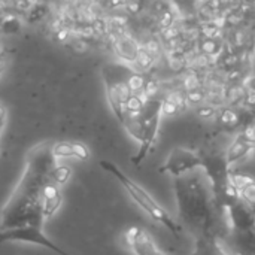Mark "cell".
Segmentation results:
<instances>
[{"label": "cell", "instance_id": "cell-14", "mask_svg": "<svg viewBox=\"0 0 255 255\" xmlns=\"http://www.w3.org/2000/svg\"><path fill=\"white\" fill-rule=\"evenodd\" d=\"M254 148V139L248 137L245 133H244V134H239V136L233 140V143L229 146V149H227V152H226V160H227L229 166L233 164V163H236V161H241L242 158H245Z\"/></svg>", "mask_w": 255, "mask_h": 255}, {"label": "cell", "instance_id": "cell-3", "mask_svg": "<svg viewBox=\"0 0 255 255\" xmlns=\"http://www.w3.org/2000/svg\"><path fill=\"white\" fill-rule=\"evenodd\" d=\"M100 167H102L103 170H106L108 173H111V175L121 184V187L126 190V193L130 196V199H131V200H133L145 214H148L154 221L160 223V224L164 226L170 233H173V235H176V236L182 232L181 224H179L176 220H173V217H172L163 206H160L148 191H145L139 184H136L131 178H128L117 164H114V163H111V161H100Z\"/></svg>", "mask_w": 255, "mask_h": 255}, {"label": "cell", "instance_id": "cell-24", "mask_svg": "<svg viewBox=\"0 0 255 255\" xmlns=\"http://www.w3.org/2000/svg\"><path fill=\"white\" fill-rule=\"evenodd\" d=\"M215 114V109L212 106H202L197 109V115L202 117V118H208V117H212Z\"/></svg>", "mask_w": 255, "mask_h": 255}, {"label": "cell", "instance_id": "cell-29", "mask_svg": "<svg viewBox=\"0 0 255 255\" xmlns=\"http://www.w3.org/2000/svg\"><path fill=\"white\" fill-rule=\"evenodd\" d=\"M127 1H128V0H118L120 4H124V3H127Z\"/></svg>", "mask_w": 255, "mask_h": 255}, {"label": "cell", "instance_id": "cell-21", "mask_svg": "<svg viewBox=\"0 0 255 255\" xmlns=\"http://www.w3.org/2000/svg\"><path fill=\"white\" fill-rule=\"evenodd\" d=\"M241 197H242L247 203H250L253 208H255V181L250 182L247 187H244V188L241 190Z\"/></svg>", "mask_w": 255, "mask_h": 255}, {"label": "cell", "instance_id": "cell-30", "mask_svg": "<svg viewBox=\"0 0 255 255\" xmlns=\"http://www.w3.org/2000/svg\"><path fill=\"white\" fill-rule=\"evenodd\" d=\"M250 1H254V0H250Z\"/></svg>", "mask_w": 255, "mask_h": 255}, {"label": "cell", "instance_id": "cell-15", "mask_svg": "<svg viewBox=\"0 0 255 255\" xmlns=\"http://www.w3.org/2000/svg\"><path fill=\"white\" fill-rule=\"evenodd\" d=\"M70 175H72L70 167L64 164H55L49 172V181L60 187V185L67 184V181L70 179Z\"/></svg>", "mask_w": 255, "mask_h": 255}, {"label": "cell", "instance_id": "cell-7", "mask_svg": "<svg viewBox=\"0 0 255 255\" xmlns=\"http://www.w3.org/2000/svg\"><path fill=\"white\" fill-rule=\"evenodd\" d=\"M202 166H203V157L196 151L187 148H173L167 155L164 164L160 167V172L179 178Z\"/></svg>", "mask_w": 255, "mask_h": 255}, {"label": "cell", "instance_id": "cell-12", "mask_svg": "<svg viewBox=\"0 0 255 255\" xmlns=\"http://www.w3.org/2000/svg\"><path fill=\"white\" fill-rule=\"evenodd\" d=\"M52 154L57 160L76 158L85 161L90 158L88 146L79 142H55L52 143Z\"/></svg>", "mask_w": 255, "mask_h": 255}, {"label": "cell", "instance_id": "cell-10", "mask_svg": "<svg viewBox=\"0 0 255 255\" xmlns=\"http://www.w3.org/2000/svg\"><path fill=\"white\" fill-rule=\"evenodd\" d=\"M190 255H242L212 235H200Z\"/></svg>", "mask_w": 255, "mask_h": 255}, {"label": "cell", "instance_id": "cell-6", "mask_svg": "<svg viewBox=\"0 0 255 255\" xmlns=\"http://www.w3.org/2000/svg\"><path fill=\"white\" fill-rule=\"evenodd\" d=\"M0 242H28L48 248L58 255H70L63 251L61 248H58L49 238H46V235L42 232V226H34V224L0 230Z\"/></svg>", "mask_w": 255, "mask_h": 255}, {"label": "cell", "instance_id": "cell-27", "mask_svg": "<svg viewBox=\"0 0 255 255\" xmlns=\"http://www.w3.org/2000/svg\"><path fill=\"white\" fill-rule=\"evenodd\" d=\"M247 87H248L253 93H255V76H251L250 79H247Z\"/></svg>", "mask_w": 255, "mask_h": 255}, {"label": "cell", "instance_id": "cell-5", "mask_svg": "<svg viewBox=\"0 0 255 255\" xmlns=\"http://www.w3.org/2000/svg\"><path fill=\"white\" fill-rule=\"evenodd\" d=\"M161 115H163L161 114V100H158L155 97H148L145 102V106L140 112V118L143 123V136H142V140L139 142L140 146H139L137 154L131 158L133 164H140L149 154L152 145L157 140Z\"/></svg>", "mask_w": 255, "mask_h": 255}, {"label": "cell", "instance_id": "cell-13", "mask_svg": "<svg viewBox=\"0 0 255 255\" xmlns=\"http://www.w3.org/2000/svg\"><path fill=\"white\" fill-rule=\"evenodd\" d=\"M114 51L117 54V57L124 61V63H136L137 54L140 51V45L137 43V40L130 36V34H121L117 37L115 43H114Z\"/></svg>", "mask_w": 255, "mask_h": 255}, {"label": "cell", "instance_id": "cell-16", "mask_svg": "<svg viewBox=\"0 0 255 255\" xmlns=\"http://www.w3.org/2000/svg\"><path fill=\"white\" fill-rule=\"evenodd\" d=\"M126 82H127V87L130 88V91L134 93V94H140L142 91H145L146 79H145V76H143L142 73H137V72H127Z\"/></svg>", "mask_w": 255, "mask_h": 255}, {"label": "cell", "instance_id": "cell-25", "mask_svg": "<svg viewBox=\"0 0 255 255\" xmlns=\"http://www.w3.org/2000/svg\"><path fill=\"white\" fill-rule=\"evenodd\" d=\"M128 10L133 12V13H137L140 9H142V0H128Z\"/></svg>", "mask_w": 255, "mask_h": 255}, {"label": "cell", "instance_id": "cell-23", "mask_svg": "<svg viewBox=\"0 0 255 255\" xmlns=\"http://www.w3.org/2000/svg\"><path fill=\"white\" fill-rule=\"evenodd\" d=\"M185 97H187V103H190V105H199L200 102L205 100V94L202 91H199L197 88L190 90Z\"/></svg>", "mask_w": 255, "mask_h": 255}, {"label": "cell", "instance_id": "cell-22", "mask_svg": "<svg viewBox=\"0 0 255 255\" xmlns=\"http://www.w3.org/2000/svg\"><path fill=\"white\" fill-rule=\"evenodd\" d=\"M18 27H19V21L15 16H12V15L6 16L0 22V28H1L3 33H13L15 30H18Z\"/></svg>", "mask_w": 255, "mask_h": 255}, {"label": "cell", "instance_id": "cell-17", "mask_svg": "<svg viewBox=\"0 0 255 255\" xmlns=\"http://www.w3.org/2000/svg\"><path fill=\"white\" fill-rule=\"evenodd\" d=\"M145 102L146 99L142 97V94H134L131 93L130 97L127 99V103H126V115L130 114V115H139L145 106Z\"/></svg>", "mask_w": 255, "mask_h": 255}, {"label": "cell", "instance_id": "cell-18", "mask_svg": "<svg viewBox=\"0 0 255 255\" xmlns=\"http://www.w3.org/2000/svg\"><path fill=\"white\" fill-rule=\"evenodd\" d=\"M154 60H155V55L148 48H142L140 46V51L137 54V58H136L134 64H137L139 69H142V70H148L152 66Z\"/></svg>", "mask_w": 255, "mask_h": 255}, {"label": "cell", "instance_id": "cell-9", "mask_svg": "<svg viewBox=\"0 0 255 255\" xmlns=\"http://www.w3.org/2000/svg\"><path fill=\"white\" fill-rule=\"evenodd\" d=\"M126 241L134 255H166L157 248L151 236L139 227H130L126 232Z\"/></svg>", "mask_w": 255, "mask_h": 255}, {"label": "cell", "instance_id": "cell-11", "mask_svg": "<svg viewBox=\"0 0 255 255\" xmlns=\"http://www.w3.org/2000/svg\"><path fill=\"white\" fill-rule=\"evenodd\" d=\"M40 203H42V215L43 220H49L51 217L55 215V212L60 209L63 203V194L60 191V187L55 185L54 182L48 181L42 190L40 194Z\"/></svg>", "mask_w": 255, "mask_h": 255}, {"label": "cell", "instance_id": "cell-26", "mask_svg": "<svg viewBox=\"0 0 255 255\" xmlns=\"http://www.w3.org/2000/svg\"><path fill=\"white\" fill-rule=\"evenodd\" d=\"M4 124H6V109L0 105V133L4 127Z\"/></svg>", "mask_w": 255, "mask_h": 255}, {"label": "cell", "instance_id": "cell-28", "mask_svg": "<svg viewBox=\"0 0 255 255\" xmlns=\"http://www.w3.org/2000/svg\"><path fill=\"white\" fill-rule=\"evenodd\" d=\"M3 70H4V64H1V63H0V75L3 73Z\"/></svg>", "mask_w": 255, "mask_h": 255}, {"label": "cell", "instance_id": "cell-1", "mask_svg": "<svg viewBox=\"0 0 255 255\" xmlns=\"http://www.w3.org/2000/svg\"><path fill=\"white\" fill-rule=\"evenodd\" d=\"M57 164L52 143L42 142L25 155V169L0 214V230L27 224L43 226L40 194L49 181V172Z\"/></svg>", "mask_w": 255, "mask_h": 255}, {"label": "cell", "instance_id": "cell-4", "mask_svg": "<svg viewBox=\"0 0 255 255\" xmlns=\"http://www.w3.org/2000/svg\"><path fill=\"white\" fill-rule=\"evenodd\" d=\"M126 72L128 70L123 72V67H117V66H106L102 70L108 103L120 123H123L126 118V103L131 94L126 82V76H127Z\"/></svg>", "mask_w": 255, "mask_h": 255}, {"label": "cell", "instance_id": "cell-8", "mask_svg": "<svg viewBox=\"0 0 255 255\" xmlns=\"http://www.w3.org/2000/svg\"><path fill=\"white\" fill-rule=\"evenodd\" d=\"M226 209L229 211L230 226L236 233L250 232L255 227V209L242 197Z\"/></svg>", "mask_w": 255, "mask_h": 255}, {"label": "cell", "instance_id": "cell-20", "mask_svg": "<svg viewBox=\"0 0 255 255\" xmlns=\"http://www.w3.org/2000/svg\"><path fill=\"white\" fill-rule=\"evenodd\" d=\"M221 123L227 127H236L239 124V115L233 109H224L221 112Z\"/></svg>", "mask_w": 255, "mask_h": 255}, {"label": "cell", "instance_id": "cell-19", "mask_svg": "<svg viewBox=\"0 0 255 255\" xmlns=\"http://www.w3.org/2000/svg\"><path fill=\"white\" fill-rule=\"evenodd\" d=\"M202 51L208 55H217L220 51H221V43L217 40V39H212V37H208L203 40V43L200 45Z\"/></svg>", "mask_w": 255, "mask_h": 255}, {"label": "cell", "instance_id": "cell-2", "mask_svg": "<svg viewBox=\"0 0 255 255\" xmlns=\"http://www.w3.org/2000/svg\"><path fill=\"white\" fill-rule=\"evenodd\" d=\"M175 193L181 220L200 235H209L208 230L214 224V205L200 178L191 172L176 178Z\"/></svg>", "mask_w": 255, "mask_h": 255}]
</instances>
